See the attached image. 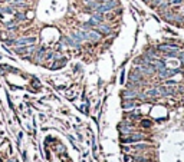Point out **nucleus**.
Returning <instances> with one entry per match:
<instances>
[{
    "instance_id": "1",
    "label": "nucleus",
    "mask_w": 184,
    "mask_h": 162,
    "mask_svg": "<svg viewBox=\"0 0 184 162\" xmlns=\"http://www.w3.org/2000/svg\"><path fill=\"white\" fill-rule=\"evenodd\" d=\"M36 43V37H20L15 40L16 46H26V45H33Z\"/></svg>"
},
{
    "instance_id": "2",
    "label": "nucleus",
    "mask_w": 184,
    "mask_h": 162,
    "mask_svg": "<svg viewBox=\"0 0 184 162\" xmlns=\"http://www.w3.org/2000/svg\"><path fill=\"white\" fill-rule=\"evenodd\" d=\"M95 29H97L98 32H101V33H105V35H108V33L111 32V27H109V26H107V25H101V23H99Z\"/></svg>"
},
{
    "instance_id": "3",
    "label": "nucleus",
    "mask_w": 184,
    "mask_h": 162,
    "mask_svg": "<svg viewBox=\"0 0 184 162\" xmlns=\"http://www.w3.org/2000/svg\"><path fill=\"white\" fill-rule=\"evenodd\" d=\"M173 92H174V89L173 88H167V86L158 89V95H171Z\"/></svg>"
},
{
    "instance_id": "4",
    "label": "nucleus",
    "mask_w": 184,
    "mask_h": 162,
    "mask_svg": "<svg viewBox=\"0 0 184 162\" xmlns=\"http://www.w3.org/2000/svg\"><path fill=\"white\" fill-rule=\"evenodd\" d=\"M141 139H142V135H134L130 138H122L124 142H132V141H141Z\"/></svg>"
},
{
    "instance_id": "5",
    "label": "nucleus",
    "mask_w": 184,
    "mask_h": 162,
    "mask_svg": "<svg viewBox=\"0 0 184 162\" xmlns=\"http://www.w3.org/2000/svg\"><path fill=\"white\" fill-rule=\"evenodd\" d=\"M15 17H16V22H23L26 19V16L23 13H20V12H16L15 13Z\"/></svg>"
},
{
    "instance_id": "6",
    "label": "nucleus",
    "mask_w": 184,
    "mask_h": 162,
    "mask_svg": "<svg viewBox=\"0 0 184 162\" xmlns=\"http://www.w3.org/2000/svg\"><path fill=\"white\" fill-rule=\"evenodd\" d=\"M65 63H66V60H65V59H62L60 62H56V63H53L50 68H52V69H58V68H62Z\"/></svg>"
},
{
    "instance_id": "7",
    "label": "nucleus",
    "mask_w": 184,
    "mask_h": 162,
    "mask_svg": "<svg viewBox=\"0 0 184 162\" xmlns=\"http://www.w3.org/2000/svg\"><path fill=\"white\" fill-rule=\"evenodd\" d=\"M147 95H148V96H157V95H158V90H157V89H151V90L147 92Z\"/></svg>"
},
{
    "instance_id": "8",
    "label": "nucleus",
    "mask_w": 184,
    "mask_h": 162,
    "mask_svg": "<svg viewBox=\"0 0 184 162\" xmlns=\"http://www.w3.org/2000/svg\"><path fill=\"white\" fill-rule=\"evenodd\" d=\"M134 106V102L132 100H128V102H124V108L127 109V108H132Z\"/></svg>"
},
{
    "instance_id": "9",
    "label": "nucleus",
    "mask_w": 184,
    "mask_h": 162,
    "mask_svg": "<svg viewBox=\"0 0 184 162\" xmlns=\"http://www.w3.org/2000/svg\"><path fill=\"white\" fill-rule=\"evenodd\" d=\"M124 95H125V96H128V98H132V96H135V93H134V92H131V90H128V92H125Z\"/></svg>"
},
{
    "instance_id": "10",
    "label": "nucleus",
    "mask_w": 184,
    "mask_h": 162,
    "mask_svg": "<svg viewBox=\"0 0 184 162\" xmlns=\"http://www.w3.org/2000/svg\"><path fill=\"white\" fill-rule=\"evenodd\" d=\"M170 2H171L173 5H180V3L183 2V0H170Z\"/></svg>"
},
{
    "instance_id": "11",
    "label": "nucleus",
    "mask_w": 184,
    "mask_h": 162,
    "mask_svg": "<svg viewBox=\"0 0 184 162\" xmlns=\"http://www.w3.org/2000/svg\"><path fill=\"white\" fill-rule=\"evenodd\" d=\"M94 2H95V3H99V5H101V3H105L107 0H94Z\"/></svg>"
},
{
    "instance_id": "12",
    "label": "nucleus",
    "mask_w": 184,
    "mask_h": 162,
    "mask_svg": "<svg viewBox=\"0 0 184 162\" xmlns=\"http://www.w3.org/2000/svg\"><path fill=\"white\" fill-rule=\"evenodd\" d=\"M145 2H148V0H145Z\"/></svg>"
}]
</instances>
